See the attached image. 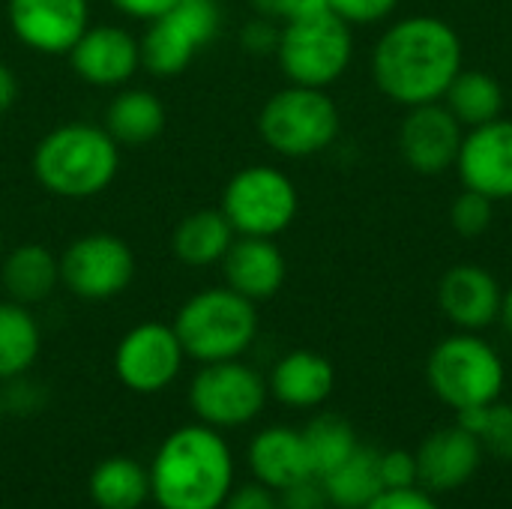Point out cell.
<instances>
[{
    "instance_id": "8d00e7d4",
    "label": "cell",
    "mask_w": 512,
    "mask_h": 509,
    "mask_svg": "<svg viewBox=\"0 0 512 509\" xmlns=\"http://www.w3.org/2000/svg\"><path fill=\"white\" fill-rule=\"evenodd\" d=\"M222 509H279V495L261 483L234 486Z\"/></svg>"
},
{
    "instance_id": "cb8c5ba5",
    "label": "cell",
    "mask_w": 512,
    "mask_h": 509,
    "mask_svg": "<svg viewBox=\"0 0 512 509\" xmlns=\"http://www.w3.org/2000/svg\"><path fill=\"white\" fill-rule=\"evenodd\" d=\"M234 228L222 210H195L174 228V255L189 267H210L225 258L234 243Z\"/></svg>"
},
{
    "instance_id": "7402d4cb",
    "label": "cell",
    "mask_w": 512,
    "mask_h": 509,
    "mask_svg": "<svg viewBox=\"0 0 512 509\" xmlns=\"http://www.w3.org/2000/svg\"><path fill=\"white\" fill-rule=\"evenodd\" d=\"M0 282L9 300L21 306L42 303L60 282V258H54L51 249H45L42 243H24L6 255L0 267Z\"/></svg>"
},
{
    "instance_id": "60d3db41",
    "label": "cell",
    "mask_w": 512,
    "mask_h": 509,
    "mask_svg": "<svg viewBox=\"0 0 512 509\" xmlns=\"http://www.w3.org/2000/svg\"><path fill=\"white\" fill-rule=\"evenodd\" d=\"M0 423H3V399H0Z\"/></svg>"
},
{
    "instance_id": "836d02e7",
    "label": "cell",
    "mask_w": 512,
    "mask_h": 509,
    "mask_svg": "<svg viewBox=\"0 0 512 509\" xmlns=\"http://www.w3.org/2000/svg\"><path fill=\"white\" fill-rule=\"evenodd\" d=\"M330 12H336L348 24H372L387 18L399 0H327Z\"/></svg>"
},
{
    "instance_id": "4dcf8cb0",
    "label": "cell",
    "mask_w": 512,
    "mask_h": 509,
    "mask_svg": "<svg viewBox=\"0 0 512 509\" xmlns=\"http://www.w3.org/2000/svg\"><path fill=\"white\" fill-rule=\"evenodd\" d=\"M492 216H495V201L474 189H465L450 207V222H453L456 234H462V237L486 234L492 225Z\"/></svg>"
},
{
    "instance_id": "5b68a950",
    "label": "cell",
    "mask_w": 512,
    "mask_h": 509,
    "mask_svg": "<svg viewBox=\"0 0 512 509\" xmlns=\"http://www.w3.org/2000/svg\"><path fill=\"white\" fill-rule=\"evenodd\" d=\"M429 387L456 414L480 405H492L504 393V360L477 333H456L435 345L429 354Z\"/></svg>"
},
{
    "instance_id": "277c9868",
    "label": "cell",
    "mask_w": 512,
    "mask_h": 509,
    "mask_svg": "<svg viewBox=\"0 0 512 509\" xmlns=\"http://www.w3.org/2000/svg\"><path fill=\"white\" fill-rule=\"evenodd\" d=\"M171 327L186 357L198 363L237 360L258 336V312L252 300L231 291L228 285L207 288L180 306Z\"/></svg>"
},
{
    "instance_id": "8992f818",
    "label": "cell",
    "mask_w": 512,
    "mask_h": 509,
    "mask_svg": "<svg viewBox=\"0 0 512 509\" xmlns=\"http://www.w3.org/2000/svg\"><path fill=\"white\" fill-rule=\"evenodd\" d=\"M354 36L351 24L336 12H315L285 21V30L276 39V57L291 84L327 87L339 81L351 63Z\"/></svg>"
},
{
    "instance_id": "30bf717a",
    "label": "cell",
    "mask_w": 512,
    "mask_h": 509,
    "mask_svg": "<svg viewBox=\"0 0 512 509\" xmlns=\"http://www.w3.org/2000/svg\"><path fill=\"white\" fill-rule=\"evenodd\" d=\"M222 9L216 0H180L165 15L153 18L141 39V63L156 78L180 75L192 57L219 33Z\"/></svg>"
},
{
    "instance_id": "ffe728a7",
    "label": "cell",
    "mask_w": 512,
    "mask_h": 509,
    "mask_svg": "<svg viewBox=\"0 0 512 509\" xmlns=\"http://www.w3.org/2000/svg\"><path fill=\"white\" fill-rule=\"evenodd\" d=\"M246 462H249L255 483L273 492H282L306 477H315L306 444H303V432L288 429V426L261 429L249 444Z\"/></svg>"
},
{
    "instance_id": "7a4b0ae2",
    "label": "cell",
    "mask_w": 512,
    "mask_h": 509,
    "mask_svg": "<svg viewBox=\"0 0 512 509\" xmlns=\"http://www.w3.org/2000/svg\"><path fill=\"white\" fill-rule=\"evenodd\" d=\"M150 501L159 509H222L234 489V456L219 429H174L153 453Z\"/></svg>"
},
{
    "instance_id": "52a82bcc",
    "label": "cell",
    "mask_w": 512,
    "mask_h": 509,
    "mask_svg": "<svg viewBox=\"0 0 512 509\" xmlns=\"http://www.w3.org/2000/svg\"><path fill=\"white\" fill-rule=\"evenodd\" d=\"M258 129L270 150L288 159H306L336 141L339 108L321 87L291 84L264 102Z\"/></svg>"
},
{
    "instance_id": "74e56055",
    "label": "cell",
    "mask_w": 512,
    "mask_h": 509,
    "mask_svg": "<svg viewBox=\"0 0 512 509\" xmlns=\"http://www.w3.org/2000/svg\"><path fill=\"white\" fill-rule=\"evenodd\" d=\"M120 12H126V15H132V18H147V21H153V18H159V15H165L168 9H174L180 0H111Z\"/></svg>"
},
{
    "instance_id": "5bb4252c",
    "label": "cell",
    "mask_w": 512,
    "mask_h": 509,
    "mask_svg": "<svg viewBox=\"0 0 512 509\" xmlns=\"http://www.w3.org/2000/svg\"><path fill=\"white\" fill-rule=\"evenodd\" d=\"M456 171L465 189L492 201L512 198V120H492L465 132Z\"/></svg>"
},
{
    "instance_id": "ba28073f",
    "label": "cell",
    "mask_w": 512,
    "mask_h": 509,
    "mask_svg": "<svg viewBox=\"0 0 512 509\" xmlns=\"http://www.w3.org/2000/svg\"><path fill=\"white\" fill-rule=\"evenodd\" d=\"M267 381L246 363L237 360H219V363H201L198 375L189 384V408L198 417V423L228 432L249 426L261 417L267 405Z\"/></svg>"
},
{
    "instance_id": "d6986e66",
    "label": "cell",
    "mask_w": 512,
    "mask_h": 509,
    "mask_svg": "<svg viewBox=\"0 0 512 509\" xmlns=\"http://www.w3.org/2000/svg\"><path fill=\"white\" fill-rule=\"evenodd\" d=\"M225 285L246 300H270L279 294L288 276V264L273 237H240L222 258Z\"/></svg>"
},
{
    "instance_id": "1f68e13d",
    "label": "cell",
    "mask_w": 512,
    "mask_h": 509,
    "mask_svg": "<svg viewBox=\"0 0 512 509\" xmlns=\"http://www.w3.org/2000/svg\"><path fill=\"white\" fill-rule=\"evenodd\" d=\"M381 483H384V489H414V486H420L417 453H408V450L381 453Z\"/></svg>"
},
{
    "instance_id": "f1b7e54d",
    "label": "cell",
    "mask_w": 512,
    "mask_h": 509,
    "mask_svg": "<svg viewBox=\"0 0 512 509\" xmlns=\"http://www.w3.org/2000/svg\"><path fill=\"white\" fill-rule=\"evenodd\" d=\"M303 444H306L315 477H327L360 447L351 423L339 414H318L303 429Z\"/></svg>"
},
{
    "instance_id": "8fae6325",
    "label": "cell",
    "mask_w": 512,
    "mask_h": 509,
    "mask_svg": "<svg viewBox=\"0 0 512 509\" xmlns=\"http://www.w3.org/2000/svg\"><path fill=\"white\" fill-rule=\"evenodd\" d=\"M183 360H186V351L174 327L147 321V324L132 327L120 339L114 351V375L126 390L153 396L177 381Z\"/></svg>"
},
{
    "instance_id": "44dd1931",
    "label": "cell",
    "mask_w": 512,
    "mask_h": 509,
    "mask_svg": "<svg viewBox=\"0 0 512 509\" xmlns=\"http://www.w3.org/2000/svg\"><path fill=\"white\" fill-rule=\"evenodd\" d=\"M336 387V372L333 363L315 351H291L285 354L267 381V390L276 396V402L297 408V411H309L318 408L330 399Z\"/></svg>"
},
{
    "instance_id": "83f0119b",
    "label": "cell",
    "mask_w": 512,
    "mask_h": 509,
    "mask_svg": "<svg viewBox=\"0 0 512 509\" xmlns=\"http://www.w3.org/2000/svg\"><path fill=\"white\" fill-rule=\"evenodd\" d=\"M444 99H447V108L453 111V117L465 129L492 123L504 111V90L483 69H462L453 78V84L447 87Z\"/></svg>"
},
{
    "instance_id": "9a60e30c",
    "label": "cell",
    "mask_w": 512,
    "mask_h": 509,
    "mask_svg": "<svg viewBox=\"0 0 512 509\" xmlns=\"http://www.w3.org/2000/svg\"><path fill=\"white\" fill-rule=\"evenodd\" d=\"M87 15V0H9L12 33L42 54H69L90 27Z\"/></svg>"
},
{
    "instance_id": "ab89813d",
    "label": "cell",
    "mask_w": 512,
    "mask_h": 509,
    "mask_svg": "<svg viewBox=\"0 0 512 509\" xmlns=\"http://www.w3.org/2000/svg\"><path fill=\"white\" fill-rule=\"evenodd\" d=\"M501 321H504V327L510 330L512 336V285L504 291V303H501Z\"/></svg>"
},
{
    "instance_id": "4fadbf2b",
    "label": "cell",
    "mask_w": 512,
    "mask_h": 509,
    "mask_svg": "<svg viewBox=\"0 0 512 509\" xmlns=\"http://www.w3.org/2000/svg\"><path fill=\"white\" fill-rule=\"evenodd\" d=\"M465 126L441 102H426L408 111L399 129V150L411 171L435 177L456 165Z\"/></svg>"
},
{
    "instance_id": "3957f363",
    "label": "cell",
    "mask_w": 512,
    "mask_h": 509,
    "mask_svg": "<svg viewBox=\"0 0 512 509\" xmlns=\"http://www.w3.org/2000/svg\"><path fill=\"white\" fill-rule=\"evenodd\" d=\"M120 168V144L93 123L51 129L33 150L36 180L60 198L99 195Z\"/></svg>"
},
{
    "instance_id": "4316f807",
    "label": "cell",
    "mask_w": 512,
    "mask_h": 509,
    "mask_svg": "<svg viewBox=\"0 0 512 509\" xmlns=\"http://www.w3.org/2000/svg\"><path fill=\"white\" fill-rule=\"evenodd\" d=\"M42 333L27 306L6 300L0 303V381H15L27 375L39 357Z\"/></svg>"
},
{
    "instance_id": "d6a6232c",
    "label": "cell",
    "mask_w": 512,
    "mask_h": 509,
    "mask_svg": "<svg viewBox=\"0 0 512 509\" xmlns=\"http://www.w3.org/2000/svg\"><path fill=\"white\" fill-rule=\"evenodd\" d=\"M276 495H279V509H330V498L321 477H306Z\"/></svg>"
},
{
    "instance_id": "6da1fadb",
    "label": "cell",
    "mask_w": 512,
    "mask_h": 509,
    "mask_svg": "<svg viewBox=\"0 0 512 509\" xmlns=\"http://www.w3.org/2000/svg\"><path fill=\"white\" fill-rule=\"evenodd\" d=\"M462 72V39L435 15H411L396 21L372 51V75L378 90L417 108L444 99L453 78Z\"/></svg>"
},
{
    "instance_id": "484cf974",
    "label": "cell",
    "mask_w": 512,
    "mask_h": 509,
    "mask_svg": "<svg viewBox=\"0 0 512 509\" xmlns=\"http://www.w3.org/2000/svg\"><path fill=\"white\" fill-rule=\"evenodd\" d=\"M105 129L117 144H147L165 129V105L150 90H123L105 111Z\"/></svg>"
},
{
    "instance_id": "603a6c76",
    "label": "cell",
    "mask_w": 512,
    "mask_h": 509,
    "mask_svg": "<svg viewBox=\"0 0 512 509\" xmlns=\"http://www.w3.org/2000/svg\"><path fill=\"white\" fill-rule=\"evenodd\" d=\"M87 495L99 509H141L150 501V471L138 459L108 456L90 471Z\"/></svg>"
},
{
    "instance_id": "e0dca14e",
    "label": "cell",
    "mask_w": 512,
    "mask_h": 509,
    "mask_svg": "<svg viewBox=\"0 0 512 509\" xmlns=\"http://www.w3.org/2000/svg\"><path fill=\"white\" fill-rule=\"evenodd\" d=\"M69 63L93 87H120L141 66V42L111 24L87 27L69 48Z\"/></svg>"
},
{
    "instance_id": "f546056e",
    "label": "cell",
    "mask_w": 512,
    "mask_h": 509,
    "mask_svg": "<svg viewBox=\"0 0 512 509\" xmlns=\"http://www.w3.org/2000/svg\"><path fill=\"white\" fill-rule=\"evenodd\" d=\"M456 423L480 441L483 453L512 462V405L492 402V405L468 408L456 414Z\"/></svg>"
},
{
    "instance_id": "9c48e42d",
    "label": "cell",
    "mask_w": 512,
    "mask_h": 509,
    "mask_svg": "<svg viewBox=\"0 0 512 509\" xmlns=\"http://www.w3.org/2000/svg\"><path fill=\"white\" fill-rule=\"evenodd\" d=\"M219 210L240 237H276L297 216V189L279 168L252 165L228 180Z\"/></svg>"
},
{
    "instance_id": "7c38bea8",
    "label": "cell",
    "mask_w": 512,
    "mask_h": 509,
    "mask_svg": "<svg viewBox=\"0 0 512 509\" xmlns=\"http://www.w3.org/2000/svg\"><path fill=\"white\" fill-rule=\"evenodd\" d=\"M135 276L132 249L114 234H84L60 258V282L81 300H111Z\"/></svg>"
},
{
    "instance_id": "f35d334b",
    "label": "cell",
    "mask_w": 512,
    "mask_h": 509,
    "mask_svg": "<svg viewBox=\"0 0 512 509\" xmlns=\"http://www.w3.org/2000/svg\"><path fill=\"white\" fill-rule=\"evenodd\" d=\"M15 99H18V81H15V72H12L6 63H0V114H3V111H9V108L15 105Z\"/></svg>"
},
{
    "instance_id": "d4e9b609",
    "label": "cell",
    "mask_w": 512,
    "mask_h": 509,
    "mask_svg": "<svg viewBox=\"0 0 512 509\" xmlns=\"http://www.w3.org/2000/svg\"><path fill=\"white\" fill-rule=\"evenodd\" d=\"M330 507L336 509H363L372 504L381 492V453L372 447H357L339 468H333L327 477H321Z\"/></svg>"
},
{
    "instance_id": "e575fe53",
    "label": "cell",
    "mask_w": 512,
    "mask_h": 509,
    "mask_svg": "<svg viewBox=\"0 0 512 509\" xmlns=\"http://www.w3.org/2000/svg\"><path fill=\"white\" fill-rule=\"evenodd\" d=\"M255 12L267 15V18H303V15H315V12H327L330 3L327 0H249Z\"/></svg>"
},
{
    "instance_id": "2e32d148",
    "label": "cell",
    "mask_w": 512,
    "mask_h": 509,
    "mask_svg": "<svg viewBox=\"0 0 512 509\" xmlns=\"http://www.w3.org/2000/svg\"><path fill=\"white\" fill-rule=\"evenodd\" d=\"M504 291L480 264H456L438 282V306L450 324L465 333H480L501 318Z\"/></svg>"
},
{
    "instance_id": "ac0fdd59",
    "label": "cell",
    "mask_w": 512,
    "mask_h": 509,
    "mask_svg": "<svg viewBox=\"0 0 512 509\" xmlns=\"http://www.w3.org/2000/svg\"><path fill=\"white\" fill-rule=\"evenodd\" d=\"M480 462H483V447L468 429H462L459 423L450 429H438L417 450L420 486L438 495L462 489L468 480H474Z\"/></svg>"
},
{
    "instance_id": "d590c367",
    "label": "cell",
    "mask_w": 512,
    "mask_h": 509,
    "mask_svg": "<svg viewBox=\"0 0 512 509\" xmlns=\"http://www.w3.org/2000/svg\"><path fill=\"white\" fill-rule=\"evenodd\" d=\"M363 509H441V507H438V501H435L426 489L414 486V489H384L372 504H366Z\"/></svg>"
}]
</instances>
